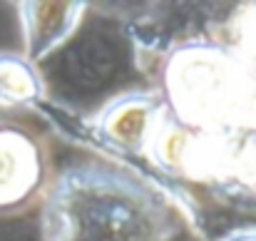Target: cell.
I'll return each mask as SVG.
<instances>
[{
  "label": "cell",
  "mask_w": 256,
  "mask_h": 241,
  "mask_svg": "<svg viewBox=\"0 0 256 241\" xmlns=\"http://www.w3.org/2000/svg\"><path fill=\"white\" fill-rule=\"evenodd\" d=\"M45 97L48 84L40 65L20 50H0V110H35Z\"/></svg>",
  "instance_id": "cell-6"
},
{
  "label": "cell",
  "mask_w": 256,
  "mask_h": 241,
  "mask_svg": "<svg viewBox=\"0 0 256 241\" xmlns=\"http://www.w3.org/2000/svg\"><path fill=\"white\" fill-rule=\"evenodd\" d=\"M219 35L234 45L239 52H244L252 62H256V5H242L229 15Z\"/></svg>",
  "instance_id": "cell-7"
},
{
  "label": "cell",
  "mask_w": 256,
  "mask_h": 241,
  "mask_svg": "<svg viewBox=\"0 0 256 241\" xmlns=\"http://www.w3.org/2000/svg\"><path fill=\"white\" fill-rule=\"evenodd\" d=\"M50 176L42 142L30 130L0 120V214L40 204Z\"/></svg>",
  "instance_id": "cell-4"
},
{
  "label": "cell",
  "mask_w": 256,
  "mask_h": 241,
  "mask_svg": "<svg viewBox=\"0 0 256 241\" xmlns=\"http://www.w3.org/2000/svg\"><path fill=\"white\" fill-rule=\"evenodd\" d=\"M154 90L170 117L236 154L244 189L256 152V62L219 32L186 38L167 50Z\"/></svg>",
  "instance_id": "cell-1"
},
{
  "label": "cell",
  "mask_w": 256,
  "mask_h": 241,
  "mask_svg": "<svg viewBox=\"0 0 256 241\" xmlns=\"http://www.w3.org/2000/svg\"><path fill=\"white\" fill-rule=\"evenodd\" d=\"M216 241H256V224L236 226V229L226 232L224 236H219Z\"/></svg>",
  "instance_id": "cell-8"
},
{
  "label": "cell",
  "mask_w": 256,
  "mask_h": 241,
  "mask_svg": "<svg viewBox=\"0 0 256 241\" xmlns=\"http://www.w3.org/2000/svg\"><path fill=\"white\" fill-rule=\"evenodd\" d=\"M244 189H249V192H256V152L252 162H249V166H246V179H244Z\"/></svg>",
  "instance_id": "cell-9"
},
{
  "label": "cell",
  "mask_w": 256,
  "mask_h": 241,
  "mask_svg": "<svg viewBox=\"0 0 256 241\" xmlns=\"http://www.w3.org/2000/svg\"><path fill=\"white\" fill-rule=\"evenodd\" d=\"M164 117L167 107L160 92L152 87L127 90L110 97L87 117V124L102 144L122 154L147 157Z\"/></svg>",
  "instance_id": "cell-3"
},
{
  "label": "cell",
  "mask_w": 256,
  "mask_h": 241,
  "mask_svg": "<svg viewBox=\"0 0 256 241\" xmlns=\"http://www.w3.org/2000/svg\"><path fill=\"white\" fill-rule=\"evenodd\" d=\"M42 241H176L172 204L140 174L78 160L50 176L40 199Z\"/></svg>",
  "instance_id": "cell-2"
},
{
  "label": "cell",
  "mask_w": 256,
  "mask_h": 241,
  "mask_svg": "<svg viewBox=\"0 0 256 241\" xmlns=\"http://www.w3.org/2000/svg\"><path fill=\"white\" fill-rule=\"evenodd\" d=\"M87 2L80 0H25L15 5L18 28L22 38L20 52L40 65L60 50L80 28Z\"/></svg>",
  "instance_id": "cell-5"
}]
</instances>
